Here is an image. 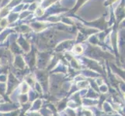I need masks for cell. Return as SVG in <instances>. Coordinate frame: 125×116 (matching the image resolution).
<instances>
[{
    "mask_svg": "<svg viewBox=\"0 0 125 116\" xmlns=\"http://www.w3.org/2000/svg\"><path fill=\"white\" fill-rule=\"evenodd\" d=\"M63 32L60 33L59 30L54 29V27H50L48 29H45L43 32H41L40 38L42 41L44 42V44L47 46H54L56 44L58 43V38L61 35Z\"/></svg>",
    "mask_w": 125,
    "mask_h": 116,
    "instance_id": "obj_1",
    "label": "cell"
},
{
    "mask_svg": "<svg viewBox=\"0 0 125 116\" xmlns=\"http://www.w3.org/2000/svg\"><path fill=\"white\" fill-rule=\"evenodd\" d=\"M69 16L75 17L76 19L79 20V22H81L82 24L85 26V27L96 29L97 30L103 31V30H106L107 28H109L108 23H107V21L106 20V15H103L100 18H98L93 21H85L82 18H80L79 16H77L76 15H72Z\"/></svg>",
    "mask_w": 125,
    "mask_h": 116,
    "instance_id": "obj_2",
    "label": "cell"
},
{
    "mask_svg": "<svg viewBox=\"0 0 125 116\" xmlns=\"http://www.w3.org/2000/svg\"><path fill=\"white\" fill-rule=\"evenodd\" d=\"M70 9L68 8H64L63 6H62V5L60 4V1L56 2L55 3H54L53 5H51V6H49L47 9H45V12L44 15L41 18L39 19H35V20H42L44 18L47 16H52V15H58V14H61V13H64L65 12H69Z\"/></svg>",
    "mask_w": 125,
    "mask_h": 116,
    "instance_id": "obj_3",
    "label": "cell"
},
{
    "mask_svg": "<svg viewBox=\"0 0 125 116\" xmlns=\"http://www.w3.org/2000/svg\"><path fill=\"white\" fill-rule=\"evenodd\" d=\"M28 25L31 27V28L37 33H41L45 29L51 27L53 24H51L46 21H41V20H35L31 19L28 21Z\"/></svg>",
    "mask_w": 125,
    "mask_h": 116,
    "instance_id": "obj_4",
    "label": "cell"
},
{
    "mask_svg": "<svg viewBox=\"0 0 125 116\" xmlns=\"http://www.w3.org/2000/svg\"><path fill=\"white\" fill-rule=\"evenodd\" d=\"M115 16V23L118 26L124 20V0H120V4L116 8L115 11L114 10Z\"/></svg>",
    "mask_w": 125,
    "mask_h": 116,
    "instance_id": "obj_5",
    "label": "cell"
},
{
    "mask_svg": "<svg viewBox=\"0 0 125 116\" xmlns=\"http://www.w3.org/2000/svg\"><path fill=\"white\" fill-rule=\"evenodd\" d=\"M88 1L89 0H76V2L74 5V6H73L72 9H70V11L68 12H69V15L68 16L75 15V13L78 12V10L79 9H81L82 7H83Z\"/></svg>",
    "mask_w": 125,
    "mask_h": 116,
    "instance_id": "obj_6",
    "label": "cell"
},
{
    "mask_svg": "<svg viewBox=\"0 0 125 116\" xmlns=\"http://www.w3.org/2000/svg\"><path fill=\"white\" fill-rule=\"evenodd\" d=\"M14 30L20 33H28L32 31V29L27 23H20L14 27Z\"/></svg>",
    "mask_w": 125,
    "mask_h": 116,
    "instance_id": "obj_7",
    "label": "cell"
},
{
    "mask_svg": "<svg viewBox=\"0 0 125 116\" xmlns=\"http://www.w3.org/2000/svg\"><path fill=\"white\" fill-rule=\"evenodd\" d=\"M19 16H20V13H18V12H10V14H9L6 17L10 25V24L12 25V23L17 22V20H19Z\"/></svg>",
    "mask_w": 125,
    "mask_h": 116,
    "instance_id": "obj_8",
    "label": "cell"
},
{
    "mask_svg": "<svg viewBox=\"0 0 125 116\" xmlns=\"http://www.w3.org/2000/svg\"><path fill=\"white\" fill-rule=\"evenodd\" d=\"M74 40H65L64 42H62L61 44H59V45L57 46L56 50H62L64 49H68V47H71L72 45L73 44Z\"/></svg>",
    "mask_w": 125,
    "mask_h": 116,
    "instance_id": "obj_9",
    "label": "cell"
},
{
    "mask_svg": "<svg viewBox=\"0 0 125 116\" xmlns=\"http://www.w3.org/2000/svg\"><path fill=\"white\" fill-rule=\"evenodd\" d=\"M58 1H60V0H41L40 1V6L45 10L46 9H47L49 6L53 5L54 3H55Z\"/></svg>",
    "mask_w": 125,
    "mask_h": 116,
    "instance_id": "obj_10",
    "label": "cell"
},
{
    "mask_svg": "<svg viewBox=\"0 0 125 116\" xmlns=\"http://www.w3.org/2000/svg\"><path fill=\"white\" fill-rule=\"evenodd\" d=\"M17 43H18V44L21 46V47H22V48L25 51H28L30 50V48H29V47H30L29 44L24 40V38L22 36H20V38L18 39V40H17Z\"/></svg>",
    "mask_w": 125,
    "mask_h": 116,
    "instance_id": "obj_11",
    "label": "cell"
},
{
    "mask_svg": "<svg viewBox=\"0 0 125 116\" xmlns=\"http://www.w3.org/2000/svg\"><path fill=\"white\" fill-rule=\"evenodd\" d=\"M10 12H11V10L7 6L0 8V19L7 17V16L10 14Z\"/></svg>",
    "mask_w": 125,
    "mask_h": 116,
    "instance_id": "obj_12",
    "label": "cell"
},
{
    "mask_svg": "<svg viewBox=\"0 0 125 116\" xmlns=\"http://www.w3.org/2000/svg\"><path fill=\"white\" fill-rule=\"evenodd\" d=\"M33 14V12L29 11V10H25L22 11L20 12V16H19V20H23L25 19H27V17H30Z\"/></svg>",
    "mask_w": 125,
    "mask_h": 116,
    "instance_id": "obj_13",
    "label": "cell"
},
{
    "mask_svg": "<svg viewBox=\"0 0 125 116\" xmlns=\"http://www.w3.org/2000/svg\"><path fill=\"white\" fill-rule=\"evenodd\" d=\"M21 3H23V0H11L10 3H9L6 6L10 9V10H12L15 6L20 5Z\"/></svg>",
    "mask_w": 125,
    "mask_h": 116,
    "instance_id": "obj_14",
    "label": "cell"
},
{
    "mask_svg": "<svg viewBox=\"0 0 125 116\" xmlns=\"http://www.w3.org/2000/svg\"><path fill=\"white\" fill-rule=\"evenodd\" d=\"M12 30L11 29H8V28H6V29H4L0 33V41H3L4 40V39H5L7 35L10 33H11Z\"/></svg>",
    "mask_w": 125,
    "mask_h": 116,
    "instance_id": "obj_15",
    "label": "cell"
},
{
    "mask_svg": "<svg viewBox=\"0 0 125 116\" xmlns=\"http://www.w3.org/2000/svg\"><path fill=\"white\" fill-rule=\"evenodd\" d=\"M40 6V1L38 2H33L31 4H30L29 5V7L27 9V10L31 11L32 12H33L34 11H35L37 9V8Z\"/></svg>",
    "mask_w": 125,
    "mask_h": 116,
    "instance_id": "obj_16",
    "label": "cell"
},
{
    "mask_svg": "<svg viewBox=\"0 0 125 116\" xmlns=\"http://www.w3.org/2000/svg\"><path fill=\"white\" fill-rule=\"evenodd\" d=\"M73 52L76 54H80L83 52V46L80 44H76L74 47H73Z\"/></svg>",
    "mask_w": 125,
    "mask_h": 116,
    "instance_id": "obj_17",
    "label": "cell"
},
{
    "mask_svg": "<svg viewBox=\"0 0 125 116\" xmlns=\"http://www.w3.org/2000/svg\"><path fill=\"white\" fill-rule=\"evenodd\" d=\"M10 25L8 22V19L6 17V18H2V19H0V27H1L2 29H6L7 28L8 26Z\"/></svg>",
    "mask_w": 125,
    "mask_h": 116,
    "instance_id": "obj_18",
    "label": "cell"
},
{
    "mask_svg": "<svg viewBox=\"0 0 125 116\" xmlns=\"http://www.w3.org/2000/svg\"><path fill=\"white\" fill-rule=\"evenodd\" d=\"M23 3H21V4H20V5L15 6V7L11 10V12H18V13H20V12H21L23 11Z\"/></svg>",
    "mask_w": 125,
    "mask_h": 116,
    "instance_id": "obj_19",
    "label": "cell"
},
{
    "mask_svg": "<svg viewBox=\"0 0 125 116\" xmlns=\"http://www.w3.org/2000/svg\"><path fill=\"white\" fill-rule=\"evenodd\" d=\"M117 1V0H106V1L103 2V6H113Z\"/></svg>",
    "mask_w": 125,
    "mask_h": 116,
    "instance_id": "obj_20",
    "label": "cell"
},
{
    "mask_svg": "<svg viewBox=\"0 0 125 116\" xmlns=\"http://www.w3.org/2000/svg\"><path fill=\"white\" fill-rule=\"evenodd\" d=\"M11 0H2V2H1V8L2 7H5L6 6Z\"/></svg>",
    "mask_w": 125,
    "mask_h": 116,
    "instance_id": "obj_21",
    "label": "cell"
},
{
    "mask_svg": "<svg viewBox=\"0 0 125 116\" xmlns=\"http://www.w3.org/2000/svg\"><path fill=\"white\" fill-rule=\"evenodd\" d=\"M39 0H23V3L25 4H31L33 2H38Z\"/></svg>",
    "mask_w": 125,
    "mask_h": 116,
    "instance_id": "obj_22",
    "label": "cell"
},
{
    "mask_svg": "<svg viewBox=\"0 0 125 116\" xmlns=\"http://www.w3.org/2000/svg\"><path fill=\"white\" fill-rule=\"evenodd\" d=\"M3 29H2V28L1 27H0V33H1V32H2V31L3 30Z\"/></svg>",
    "mask_w": 125,
    "mask_h": 116,
    "instance_id": "obj_23",
    "label": "cell"
},
{
    "mask_svg": "<svg viewBox=\"0 0 125 116\" xmlns=\"http://www.w3.org/2000/svg\"><path fill=\"white\" fill-rule=\"evenodd\" d=\"M1 2H2V0H0V8H1Z\"/></svg>",
    "mask_w": 125,
    "mask_h": 116,
    "instance_id": "obj_24",
    "label": "cell"
},
{
    "mask_svg": "<svg viewBox=\"0 0 125 116\" xmlns=\"http://www.w3.org/2000/svg\"><path fill=\"white\" fill-rule=\"evenodd\" d=\"M39 1H41V0H39Z\"/></svg>",
    "mask_w": 125,
    "mask_h": 116,
    "instance_id": "obj_25",
    "label": "cell"
}]
</instances>
